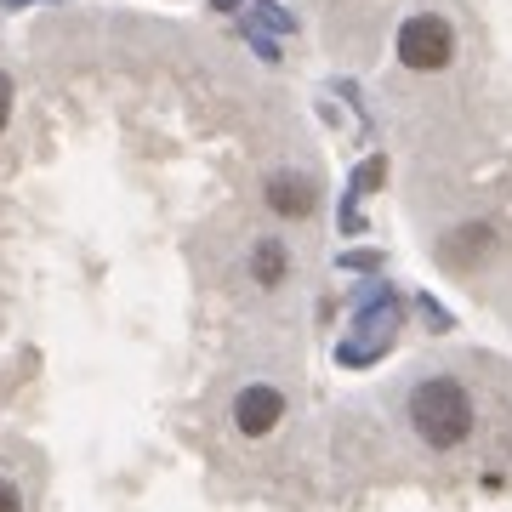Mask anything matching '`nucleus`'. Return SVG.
<instances>
[{
    "label": "nucleus",
    "instance_id": "9",
    "mask_svg": "<svg viewBox=\"0 0 512 512\" xmlns=\"http://www.w3.org/2000/svg\"><path fill=\"white\" fill-rule=\"evenodd\" d=\"M12 6H18V0H12Z\"/></svg>",
    "mask_w": 512,
    "mask_h": 512
},
{
    "label": "nucleus",
    "instance_id": "3",
    "mask_svg": "<svg viewBox=\"0 0 512 512\" xmlns=\"http://www.w3.org/2000/svg\"><path fill=\"white\" fill-rule=\"evenodd\" d=\"M285 416V399H279L274 387H245L234 399V421L245 439H262V433H274V421Z\"/></svg>",
    "mask_w": 512,
    "mask_h": 512
},
{
    "label": "nucleus",
    "instance_id": "2",
    "mask_svg": "<svg viewBox=\"0 0 512 512\" xmlns=\"http://www.w3.org/2000/svg\"><path fill=\"white\" fill-rule=\"evenodd\" d=\"M450 57H456V35H450V23L433 18V12L404 18V29H399V63H404V69L433 74V69H444Z\"/></svg>",
    "mask_w": 512,
    "mask_h": 512
},
{
    "label": "nucleus",
    "instance_id": "7",
    "mask_svg": "<svg viewBox=\"0 0 512 512\" xmlns=\"http://www.w3.org/2000/svg\"><path fill=\"white\" fill-rule=\"evenodd\" d=\"M6 114H12V80L0 74V131H6Z\"/></svg>",
    "mask_w": 512,
    "mask_h": 512
},
{
    "label": "nucleus",
    "instance_id": "8",
    "mask_svg": "<svg viewBox=\"0 0 512 512\" xmlns=\"http://www.w3.org/2000/svg\"><path fill=\"white\" fill-rule=\"evenodd\" d=\"M222 6H239V0H217V12H222Z\"/></svg>",
    "mask_w": 512,
    "mask_h": 512
},
{
    "label": "nucleus",
    "instance_id": "1",
    "mask_svg": "<svg viewBox=\"0 0 512 512\" xmlns=\"http://www.w3.org/2000/svg\"><path fill=\"white\" fill-rule=\"evenodd\" d=\"M410 427H416L433 450L467 444V433H473V399H467V387L450 382V376L421 382L416 393H410Z\"/></svg>",
    "mask_w": 512,
    "mask_h": 512
},
{
    "label": "nucleus",
    "instance_id": "4",
    "mask_svg": "<svg viewBox=\"0 0 512 512\" xmlns=\"http://www.w3.org/2000/svg\"><path fill=\"white\" fill-rule=\"evenodd\" d=\"M268 205L279 217H308L313 211V188L302 177H268Z\"/></svg>",
    "mask_w": 512,
    "mask_h": 512
},
{
    "label": "nucleus",
    "instance_id": "6",
    "mask_svg": "<svg viewBox=\"0 0 512 512\" xmlns=\"http://www.w3.org/2000/svg\"><path fill=\"white\" fill-rule=\"evenodd\" d=\"M0 512H23L18 490H12V484H6V478H0Z\"/></svg>",
    "mask_w": 512,
    "mask_h": 512
},
{
    "label": "nucleus",
    "instance_id": "5",
    "mask_svg": "<svg viewBox=\"0 0 512 512\" xmlns=\"http://www.w3.org/2000/svg\"><path fill=\"white\" fill-rule=\"evenodd\" d=\"M251 274H256V285H279V279H285V245H279V239H262V245H256Z\"/></svg>",
    "mask_w": 512,
    "mask_h": 512
}]
</instances>
